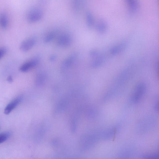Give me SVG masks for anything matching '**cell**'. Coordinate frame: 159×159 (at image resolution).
Masks as SVG:
<instances>
[{
	"instance_id": "11",
	"label": "cell",
	"mask_w": 159,
	"mask_h": 159,
	"mask_svg": "<svg viewBox=\"0 0 159 159\" xmlns=\"http://www.w3.org/2000/svg\"><path fill=\"white\" fill-rule=\"evenodd\" d=\"M45 80V77L44 75L42 74H39L36 77V83L38 86H41L44 83Z\"/></svg>"
},
{
	"instance_id": "2",
	"label": "cell",
	"mask_w": 159,
	"mask_h": 159,
	"mask_svg": "<svg viewBox=\"0 0 159 159\" xmlns=\"http://www.w3.org/2000/svg\"><path fill=\"white\" fill-rule=\"evenodd\" d=\"M43 16V12L41 8L38 7H34L28 11L27 18L28 21L31 23H34L40 20Z\"/></svg>"
},
{
	"instance_id": "9",
	"label": "cell",
	"mask_w": 159,
	"mask_h": 159,
	"mask_svg": "<svg viewBox=\"0 0 159 159\" xmlns=\"http://www.w3.org/2000/svg\"><path fill=\"white\" fill-rule=\"evenodd\" d=\"M8 25V19L7 14L2 12L0 14V26L3 29H6Z\"/></svg>"
},
{
	"instance_id": "6",
	"label": "cell",
	"mask_w": 159,
	"mask_h": 159,
	"mask_svg": "<svg viewBox=\"0 0 159 159\" xmlns=\"http://www.w3.org/2000/svg\"><path fill=\"white\" fill-rule=\"evenodd\" d=\"M36 42V39L34 38L30 37L27 38L23 40L20 43V49L22 52H27L34 46Z\"/></svg>"
},
{
	"instance_id": "1",
	"label": "cell",
	"mask_w": 159,
	"mask_h": 159,
	"mask_svg": "<svg viewBox=\"0 0 159 159\" xmlns=\"http://www.w3.org/2000/svg\"><path fill=\"white\" fill-rule=\"evenodd\" d=\"M146 89L145 84L140 83L135 87L131 97L132 103L136 104L139 102L143 96Z\"/></svg>"
},
{
	"instance_id": "18",
	"label": "cell",
	"mask_w": 159,
	"mask_h": 159,
	"mask_svg": "<svg viewBox=\"0 0 159 159\" xmlns=\"http://www.w3.org/2000/svg\"><path fill=\"white\" fill-rule=\"evenodd\" d=\"M7 80L10 83L12 82V79L11 76H9L7 78Z\"/></svg>"
},
{
	"instance_id": "10",
	"label": "cell",
	"mask_w": 159,
	"mask_h": 159,
	"mask_svg": "<svg viewBox=\"0 0 159 159\" xmlns=\"http://www.w3.org/2000/svg\"><path fill=\"white\" fill-rule=\"evenodd\" d=\"M56 34L54 32L51 31L47 34L44 38V42L48 43L51 42L55 37Z\"/></svg>"
},
{
	"instance_id": "12",
	"label": "cell",
	"mask_w": 159,
	"mask_h": 159,
	"mask_svg": "<svg viewBox=\"0 0 159 159\" xmlns=\"http://www.w3.org/2000/svg\"><path fill=\"white\" fill-rule=\"evenodd\" d=\"M67 102L65 99L61 100L58 104L57 107V111H60L63 110L66 107L67 105Z\"/></svg>"
},
{
	"instance_id": "4",
	"label": "cell",
	"mask_w": 159,
	"mask_h": 159,
	"mask_svg": "<svg viewBox=\"0 0 159 159\" xmlns=\"http://www.w3.org/2000/svg\"><path fill=\"white\" fill-rule=\"evenodd\" d=\"M39 58L35 57L25 62L20 68V70L22 72H27L36 66L39 62Z\"/></svg>"
},
{
	"instance_id": "16",
	"label": "cell",
	"mask_w": 159,
	"mask_h": 159,
	"mask_svg": "<svg viewBox=\"0 0 159 159\" xmlns=\"http://www.w3.org/2000/svg\"><path fill=\"white\" fill-rule=\"evenodd\" d=\"M7 51V49L3 47L0 48V59L5 55Z\"/></svg>"
},
{
	"instance_id": "17",
	"label": "cell",
	"mask_w": 159,
	"mask_h": 159,
	"mask_svg": "<svg viewBox=\"0 0 159 159\" xmlns=\"http://www.w3.org/2000/svg\"><path fill=\"white\" fill-rule=\"evenodd\" d=\"M57 56L56 55L52 54L49 57V60L52 61H55L57 59Z\"/></svg>"
},
{
	"instance_id": "5",
	"label": "cell",
	"mask_w": 159,
	"mask_h": 159,
	"mask_svg": "<svg viewBox=\"0 0 159 159\" xmlns=\"http://www.w3.org/2000/svg\"><path fill=\"white\" fill-rule=\"evenodd\" d=\"M57 43L60 47L63 48L69 47L72 43V39L69 34L64 33L61 34L58 37Z\"/></svg>"
},
{
	"instance_id": "8",
	"label": "cell",
	"mask_w": 159,
	"mask_h": 159,
	"mask_svg": "<svg viewBox=\"0 0 159 159\" xmlns=\"http://www.w3.org/2000/svg\"><path fill=\"white\" fill-rule=\"evenodd\" d=\"M85 19L87 27L91 28L94 24V19L93 14L89 10L87 11L86 12Z\"/></svg>"
},
{
	"instance_id": "7",
	"label": "cell",
	"mask_w": 159,
	"mask_h": 159,
	"mask_svg": "<svg viewBox=\"0 0 159 159\" xmlns=\"http://www.w3.org/2000/svg\"><path fill=\"white\" fill-rule=\"evenodd\" d=\"M22 98L21 96H18L8 104L4 109L5 114L6 115L9 114L20 102Z\"/></svg>"
},
{
	"instance_id": "15",
	"label": "cell",
	"mask_w": 159,
	"mask_h": 159,
	"mask_svg": "<svg viewBox=\"0 0 159 159\" xmlns=\"http://www.w3.org/2000/svg\"><path fill=\"white\" fill-rule=\"evenodd\" d=\"M82 4V2L79 0H75L72 2V7L73 10L77 11L79 10Z\"/></svg>"
},
{
	"instance_id": "14",
	"label": "cell",
	"mask_w": 159,
	"mask_h": 159,
	"mask_svg": "<svg viewBox=\"0 0 159 159\" xmlns=\"http://www.w3.org/2000/svg\"><path fill=\"white\" fill-rule=\"evenodd\" d=\"M10 134L7 132L2 133L0 134V144L6 141L10 136Z\"/></svg>"
},
{
	"instance_id": "13",
	"label": "cell",
	"mask_w": 159,
	"mask_h": 159,
	"mask_svg": "<svg viewBox=\"0 0 159 159\" xmlns=\"http://www.w3.org/2000/svg\"><path fill=\"white\" fill-rule=\"evenodd\" d=\"M142 159H159L158 154H151L143 155L141 157Z\"/></svg>"
},
{
	"instance_id": "3",
	"label": "cell",
	"mask_w": 159,
	"mask_h": 159,
	"mask_svg": "<svg viewBox=\"0 0 159 159\" xmlns=\"http://www.w3.org/2000/svg\"><path fill=\"white\" fill-rule=\"evenodd\" d=\"M77 57L76 53H72L62 62L61 66V70L62 71H64L67 70L72 65Z\"/></svg>"
}]
</instances>
